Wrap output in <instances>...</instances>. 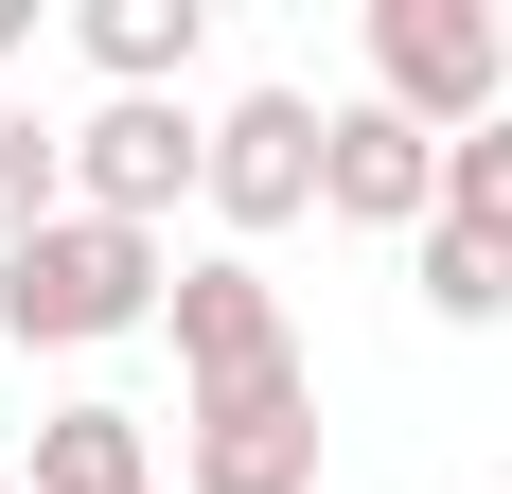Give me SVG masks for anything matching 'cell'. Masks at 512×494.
Returning a JSON list of instances; mask_svg holds the SVG:
<instances>
[{
    "label": "cell",
    "instance_id": "5bb4252c",
    "mask_svg": "<svg viewBox=\"0 0 512 494\" xmlns=\"http://www.w3.org/2000/svg\"><path fill=\"white\" fill-rule=\"evenodd\" d=\"M495 53H512V0H495Z\"/></svg>",
    "mask_w": 512,
    "mask_h": 494
},
{
    "label": "cell",
    "instance_id": "ba28073f",
    "mask_svg": "<svg viewBox=\"0 0 512 494\" xmlns=\"http://www.w3.org/2000/svg\"><path fill=\"white\" fill-rule=\"evenodd\" d=\"M18 494H159V442H142V406L71 389V406L36 424V459H18Z\"/></svg>",
    "mask_w": 512,
    "mask_h": 494
},
{
    "label": "cell",
    "instance_id": "52a82bcc",
    "mask_svg": "<svg viewBox=\"0 0 512 494\" xmlns=\"http://www.w3.org/2000/svg\"><path fill=\"white\" fill-rule=\"evenodd\" d=\"M318 212L407 247L424 212H442V142H424V124H389L371 89H354V106H318Z\"/></svg>",
    "mask_w": 512,
    "mask_h": 494
},
{
    "label": "cell",
    "instance_id": "9a60e30c",
    "mask_svg": "<svg viewBox=\"0 0 512 494\" xmlns=\"http://www.w3.org/2000/svg\"><path fill=\"white\" fill-rule=\"evenodd\" d=\"M0 494H18V459H0Z\"/></svg>",
    "mask_w": 512,
    "mask_h": 494
},
{
    "label": "cell",
    "instance_id": "6da1fadb",
    "mask_svg": "<svg viewBox=\"0 0 512 494\" xmlns=\"http://www.w3.org/2000/svg\"><path fill=\"white\" fill-rule=\"evenodd\" d=\"M159 283H177V247H159V230L53 212L36 247H0V353H106V336H159Z\"/></svg>",
    "mask_w": 512,
    "mask_h": 494
},
{
    "label": "cell",
    "instance_id": "7a4b0ae2",
    "mask_svg": "<svg viewBox=\"0 0 512 494\" xmlns=\"http://www.w3.org/2000/svg\"><path fill=\"white\" fill-rule=\"evenodd\" d=\"M371 106L424 124V142H477L512 106V53H495V0H371Z\"/></svg>",
    "mask_w": 512,
    "mask_h": 494
},
{
    "label": "cell",
    "instance_id": "9c48e42d",
    "mask_svg": "<svg viewBox=\"0 0 512 494\" xmlns=\"http://www.w3.org/2000/svg\"><path fill=\"white\" fill-rule=\"evenodd\" d=\"M71 53H89L106 89H195L212 0H71Z\"/></svg>",
    "mask_w": 512,
    "mask_h": 494
},
{
    "label": "cell",
    "instance_id": "7c38bea8",
    "mask_svg": "<svg viewBox=\"0 0 512 494\" xmlns=\"http://www.w3.org/2000/svg\"><path fill=\"white\" fill-rule=\"evenodd\" d=\"M53 212H71V159H53V124L18 106V124H0V247H36Z\"/></svg>",
    "mask_w": 512,
    "mask_h": 494
},
{
    "label": "cell",
    "instance_id": "8fae6325",
    "mask_svg": "<svg viewBox=\"0 0 512 494\" xmlns=\"http://www.w3.org/2000/svg\"><path fill=\"white\" fill-rule=\"evenodd\" d=\"M442 230H477V247H512V106L477 124V142H442Z\"/></svg>",
    "mask_w": 512,
    "mask_h": 494
},
{
    "label": "cell",
    "instance_id": "277c9868",
    "mask_svg": "<svg viewBox=\"0 0 512 494\" xmlns=\"http://www.w3.org/2000/svg\"><path fill=\"white\" fill-rule=\"evenodd\" d=\"M53 159H71V212L177 230V195H195V159H212V106L195 89H106L89 124H53Z\"/></svg>",
    "mask_w": 512,
    "mask_h": 494
},
{
    "label": "cell",
    "instance_id": "8992f818",
    "mask_svg": "<svg viewBox=\"0 0 512 494\" xmlns=\"http://www.w3.org/2000/svg\"><path fill=\"white\" fill-rule=\"evenodd\" d=\"M177 494H318V371L301 389L177 406Z\"/></svg>",
    "mask_w": 512,
    "mask_h": 494
},
{
    "label": "cell",
    "instance_id": "3957f363",
    "mask_svg": "<svg viewBox=\"0 0 512 494\" xmlns=\"http://www.w3.org/2000/svg\"><path fill=\"white\" fill-rule=\"evenodd\" d=\"M159 336H177V406H230V389H301V318L248 247H195L159 283Z\"/></svg>",
    "mask_w": 512,
    "mask_h": 494
},
{
    "label": "cell",
    "instance_id": "5b68a950",
    "mask_svg": "<svg viewBox=\"0 0 512 494\" xmlns=\"http://www.w3.org/2000/svg\"><path fill=\"white\" fill-rule=\"evenodd\" d=\"M195 195H212V230H230V247L301 230V212H318V89H230V106H212Z\"/></svg>",
    "mask_w": 512,
    "mask_h": 494
},
{
    "label": "cell",
    "instance_id": "30bf717a",
    "mask_svg": "<svg viewBox=\"0 0 512 494\" xmlns=\"http://www.w3.org/2000/svg\"><path fill=\"white\" fill-rule=\"evenodd\" d=\"M407 283H424V318H442V336H495V318H512V247H477V230H442V212H424V230H407Z\"/></svg>",
    "mask_w": 512,
    "mask_h": 494
},
{
    "label": "cell",
    "instance_id": "4fadbf2b",
    "mask_svg": "<svg viewBox=\"0 0 512 494\" xmlns=\"http://www.w3.org/2000/svg\"><path fill=\"white\" fill-rule=\"evenodd\" d=\"M18 53H36V0H0V71H18Z\"/></svg>",
    "mask_w": 512,
    "mask_h": 494
}]
</instances>
